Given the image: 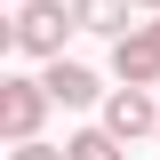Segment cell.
<instances>
[{"mask_svg":"<svg viewBox=\"0 0 160 160\" xmlns=\"http://www.w3.org/2000/svg\"><path fill=\"white\" fill-rule=\"evenodd\" d=\"M8 160H72V152H56V144H40V136H24V144H16Z\"/></svg>","mask_w":160,"mask_h":160,"instance_id":"cell-8","label":"cell"},{"mask_svg":"<svg viewBox=\"0 0 160 160\" xmlns=\"http://www.w3.org/2000/svg\"><path fill=\"white\" fill-rule=\"evenodd\" d=\"M48 80H0V136L8 144H24V136H40V120H48Z\"/></svg>","mask_w":160,"mask_h":160,"instance_id":"cell-2","label":"cell"},{"mask_svg":"<svg viewBox=\"0 0 160 160\" xmlns=\"http://www.w3.org/2000/svg\"><path fill=\"white\" fill-rule=\"evenodd\" d=\"M128 8H136V0H72L80 32H104V40H120V32H128Z\"/></svg>","mask_w":160,"mask_h":160,"instance_id":"cell-6","label":"cell"},{"mask_svg":"<svg viewBox=\"0 0 160 160\" xmlns=\"http://www.w3.org/2000/svg\"><path fill=\"white\" fill-rule=\"evenodd\" d=\"M136 8H152V16H160V0H136Z\"/></svg>","mask_w":160,"mask_h":160,"instance_id":"cell-9","label":"cell"},{"mask_svg":"<svg viewBox=\"0 0 160 160\" xmlns=\"http://www.w3.org/2000/svg\"><path fill=\"white\" fill-rule=\"evenodd\" d=\"M64 32H80V16H72V0H24L16 8V24H8V40H16L24 56H64Z\"/></svg>","mask_w":160,"mask_h":160,"instance_id":"cell-1","label":"cell"},{"mask_svg":"<svg viewBox=\"0 0 160 160\" xmlns=\"http://www.w3.org/2000/svg\"><path fill=\"white\" fill-rule=\"evenodd\" d=\"M104 128H112L120 144H136V136H160V96H152V88H136V80H120L112 96H104Z\"/></svg>","mask_w":160,"mask_h":160,"instance_id":"cell-3","label":"cell"},{"mask_svg":"<svg viewBox=\"0 0 160 160\" xmlns=\"http://www.w3.org/2000/svg\"><path fill=\"white\" fill-rule=\"evenodd\" d=\"M40 80H48V96H56L64 112H72V104H96V96H104V88H96V72H88V64H72V56H48V72H40Z\"/></svg>","mask_w":160,"mask_h":160,"instance_id":"cell-5","label":"cell"},{"mask_svg":"<svg viewBox=\"0 0 160 160\" xmlns=\"http://www.w3.org/2000/svg\"><path fill=\"white\" fill-rule=\"evenodd\" d=\"M64 152H72V160H128V144H120L112 128H104V120H96V128H80V136L64 144Z\"/></svg>","mask_w":160,"mask_h":160,"instance_id":"cell-7","label":"cell"},{"mask_svg":"<svg viewBox=\"0 0 160 160\" xmlns=\"http://www.w3.org/2000/svg\"><path fill=\"white\" fill-rule=\"evenodd\" d=\"M112 72L136 80V88H152V80H160V16H152V24H128V32L112 40Z\"/></svg>","mask_w":160,"mask_h":160,"instance_id":"cell-4","label":"cell"}]
</instances>
